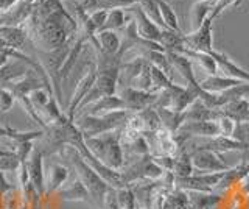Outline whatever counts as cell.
Listing matches in <instances>:
<instances>
[{"mask_svg": "<svg viewBox=\"0 0 249 209\" xmlns=\"http://www.w3.org/2000/svg\"><path fill=\"white\" fill-rule=\"evenodd\" d=\"M59 153H61V156L69 158L70 164L73 166L75 172H76L78 180H80L86 186V189L89 190L93 205H95L97 209H101V206L105 203V197H106L107 190L111 189V186H109L103 178H101L95 170L86 162V159L81 156L80 152H78L75 147L64 145L59 150Z\"/></svg>", "mask_w": 249, "mask_h": 209, "instance_id": "cell-1", "label": "cell"}, {"mask_svg": "<svg viewBox=\"0 0 249 209\" xmlns=\"http://www.w3.org/2000/svg\"><path fill=\"white\" fill-rule=\"evenodd\" d=\"M122 128L95 137H84V144L95 158L114 170H122L124 153L122 147Z\"/></svg>", "mask_w": 249, "mask_h": 209, "instance_id": "cell-2", "label": "cell"}, {"mask_svg": "<svg viewBox=\"0 0 249 209\" xmlns=\"http://www.w3.org/2000/svg\"><path fill=\"white\" fill-rule=\"evenodd\" d=\"M132 113L129 111H115L103 115H90V114H83L78 119L76 127L81 131L83 137H95L105 133H111L122 127L128 122L129 115Z\"/></svg>", "mask_w": 249, "mask_h": 209, "instance_id": "cell-3", "label": "cell"}, {"mask_svg": "<svg viewBox=\"0 0 249 209\" xmlns=\"http://www.w3.org/2000/svg\"><path fill=\"white\" fill-rule=\"evenodd\" d=\"M120 172L124 178V183L129 186L131 183L139 180H160L165 170H162L156 164L151 154H145V156H140V159L136 161L134 164L120 170Z\"/></svg>", "mask_w": 249, "mask_h": 209, "instance_id": "cell-4", "label": "cell"}, {"mask_svg": "<svg viewBox=\"0 0 249 209\" xmlns=\"http://www.w3.org/2000/svg\"><path fill=\"white\" fill-rule=\"evenodd\" d=\"M213 18L209 16L204 24L198 30L190 32L189 35H182V45L185 49H190L195 52H204L210 53L213 50V36H212V24Z\"/></svg>", "mask_w": 249, "mask_h": 209, "instance_id": "cell-5", "label": "cell"}, {"mask_svg": "<svg viewBox=\"0 0 249 209\" xmlns=\"http://www.w3.org/2000/svg\"><path fill=\"white\" fill-rule=\"evenodd\" d=\"M95 78H97V66H95V63H90L89 69L84 72V75L81 76V78L78 80V84L75 86V91H73V95H72V98H70V102L67 105V110L64 113L70 120L75 122L78 108H80L84 97L89 94V91L92 89L93 83H95Z\"/></svg>", "mask_w": 249, "mask_h": 209, "instance_id": "cell-6", "label": "cell"}, {"mask_svg": "<svg viewBox=\"0 0 249 209\" xmlns=\"http://www.w3.org/2000/svg\"><path fill=\"white\" fill-rule=\"evenodd\" d=\"M117 95L124 102L126 111L139 113L145 110V108L154 106L159 92H150V91H142L136 88H120V91H117Z\"/></svg>", "mask_w": 249, "mask_h": 209, "instance_id": "cell-7", "label": "cell"}, {"mask_svg": "<svg viewBox=\"0 0 249 209\" xmlns=\"http://www.w3.org/2000/svg\"><path fill=\"white\" fill-rule=\"evenodd\" d=\"M193 169H196L201 173H212V172H226V170L232 169L228 162H226L220 153L212 150H195L190 153Z\"/></svg>", "mask_w": 249, "mask_h": 209, "instance_id": "cell-8", "label": "cell"}, {"mask_svg": "<svg viewBox=\"0 0 249 209\" xmlns=\"http://www.w3.org/2000/svg\"><path fill=\"white\" fill-rule=\"evenodd\" d=\"M128 11L132 13V19L136 22L137 27V33L142 39L146 41H153V42H159L160 44V38H162V28H159L154 22L146 16L143 10L140 8V5H134L128 8Z\"/></svg>", "mask_w": 249, "mask_h": 209, "instance_id": "cell-9", "label": "cell"}, {"mask_svg": "<svg viewBox=\"0 0 249 209\" xmlns=\"http://www.w3.org/2000/svg\"><path fill=\"white\" fill-rule=\"evenodd\" d=\"M44 152L35 147L33 153L30 154V158L27 161V167H28V176H30V183L31 186L36 189L39 195H44L45 193V176H44Z\"/></svg>", "mask_w": 249, "mask_h": 209, "instance_id": "cell-10", "label": "cell"}, {"mask_svg": "<svg viewBox=\"0 0 249 209\" xmlns=\"http://www.w3.org/2000/svg\"><path fill=\"white\" fill-rule=\"evenodd\" d=\"M175 134H181L182 141L190 137H216V136H220V130H218L215 120L184 122Z\"/></svg>", "mask_w": 249, "mask_h": 209, "instance_id": "cell-11", "label": "cell"}, {"mask_svg": "<svg viewBox=\"0 0 249 209\" xmlns=\"http://www.w3.org/2000/svg\"><path fill=\"white\" fill-rule=\"evenodd\" d=\"M210 55H212V58L215 59L218 71H220L221 75L229 76V78H233V80H240L243 83H249V72L233 63V59H231L224 52L213 49L210 52Z\"/></svg>", "mask_w": 249, "mask_h": 209, "instance_id": "cell-12", "label": "cell"}, {"mask_svg": "<svg viewBox=\"0 0 249 209\" xmlns=\"http://www.w3.org/2000/svg\"><path fill=\"white\" fill-rule=\"evenodd\" d=\"M115 111H126V106H124V102L119 97V95H107L97 100L90 105H88L86 108H83L81 111H78V115L83 114H90V115H103V114H109V113H115Z\"/></svg>", "mask_w": 249, "mask_h": 209, "instance_id": "cell-13", "label": "cell"}, {"mask_svg": "<svg viewBox=\"0 0 249 209\" xmlns=\"http://www.w3.org/2000/svg\"><path fill=\"white\" fill-rule=\"evenodd\" d=\"M92 42V45L95 47L97 52L105 53V55L109 57H115L119 55L120 52V35L117 32H112V30H101V32H97V35L89 41Z\"/></svg>", "mask_w": 249, "mask_h": 209, "instance_id": "cell-14", "label": "cell"}, {"mask_svg": "<svg viewBox=\"0 0 249 209\" xmlns=\"http://www.w3.org/2000/svg\"><path fill=\"white\" fill-rule=\"evenodd\" d=\"M0 39H2L8 47L14 50L22 52L25 44L30 41L28 33L23 25L19 27H11V25H2L0 27Z\"/></svg>", "mask_w": 249, "mask_h": 209, "instance_id": "cell-15", "label": "cell"}, {"mask_svg": "<svg viewBox=\"0 0 249 209\" xmlns=\"http://www.w3.org/2000/svg\"><path fill=\"white\" fill-rule=\"evenodd\" d=\"M215 2L216 0H195V2L190 5L189 20H190L192 32L198 30L202 24H204V20L212 14Z\"/></svg>", "mask_w": 249, "mask_h": 209, "instance_id": "cell-16", "label": "cell"}, {"mask_svg": "<svg viewBox=\"0 0 249 209\" xmlns=\"http://www.w3.org/2000/svg\"><path fill=\"white\" fill-rule=\"evenodd\" d=\"M243 81L240 80H233V78H229V76H224V75H209L207 78L201 80L199 81V86L210 92V94H223V92L229 91L232 88L238 86Z\"/></svg>", "mask_w": 249, "mask_h": 209, "instance_id": "cell-17", "label": "cell"}, {"mask_svg": "<svg viewBox=\"0 0 249 209\" xmlns=\"http://www.w3.org/2000/svg\"><path fill=\"white\" fill-rule=\"evenodd\" d=\"M167 57H168L171 67L182 75V78L185 80V84L196 83V76H195V72H193L192 61L189 58L181 55V53H178V52H173V50H167Z\"/></svg>", "mask_w": 249, "mask_h": 209, "instance_id": "cell-18", "label": "cell"}, {"mask_svg": "<svg viewBox=\"0 0 249 209\" xmlns=\"http://www.w3.org/2000/svg\"><path fill=\"white\" fill-rule=\"evenodd\" d=\"M67 178H69V169L66 166L59 164V162L52 164L49 169V173H47V180H45L47 195H52L53 192H58L61 189V186L67 181Z\"/></svg>", "mask_w": 249, "mask_h": 209, "instance_id": "cell-19", "label": "cell"}, {"mask_svg": "<svg viewBox=\"0 0 249 209\" xmlns=\"http://www.w3.org/2000/svg\"><path fill=\"white\" fill-rule=\"evenodd\" d=\"M58 195H59V198L62 201H84V203L93 205L89 190L86 189V186L80 180H78V178L72 183V186H70V188L59 190ZM93 206H95V205H93Z\"/></svg>", "mask_w": 249, "mask_h": 209, "instance_id": "cell-20", "label": "cell"}, {"mask_svg": "<svg viewBox=\"0 0 249 209\" xmlns=\"http://www.w3.org/2000/svg\"><path fill=\"white\" fill-rule=\"evenodd\" d=\"M218 111L221 114L228 115L235 122H245L246 114L249 111V100L246 98H235L229 100L228 103H224L221 108H218Z\"/></svg>", "mask_w": 249, "mask_h": 209, "instance_id": "cell-21", "label": "cell"}, {"mask_svg": "<svg viewBox=\"0 0 249 209\" xmlns=\"http://www.w3.org/2000/svg\"><path fill=\"white\" fill-rule=\"evenodd\" d=\"M158 3H159L162 20H163V24H165L167 30H171V32L182 35V30H181V25H179V20H178V16L173 10V6H171L167 0H158Z\"/></svg>", "mask_w": 249, "mask_h": 209, "instance_id": "cell-22", "label": "cell"}, {"mask_svg": "<svg viewBox=\"0 0 249 209\" xmlns=\"http://www.w3.org/2000/svg\"><path fill=\"white\" fill-rule=\"evenodd\" d=\"M128 24V19H126V13L124 10H107V18L106 22L101 30H112V32H120V30ZM100 30V32H101Z\"/></svg>", "mask_w": 249, "mask_h": 209, "instance_id": "cell-23", "label": "cell"}, {"mask_svg": "<svg viewBox=\"0 0 249 209\" xmlns=\"http://www.w3.org/2000/svg\"><path fill=\"white\" fill-rule=\"evenodd\" d=\"M193 164H192V156L187 152H182L179 156L175 158V167H173V175L175 178H187L193 175Z\"/></svg>", "mask_w": 249, "mask_h": 209, "instance_id": "cell-24", "label": "cell"}, {"mask_svg": "<svg viewBox=\"0 0 249 209\" xmlns=\"http://www.w3.org/2000/svg\"><path fill=\"white\" fill-rule=\"evenodd\" d=\"M139 5H140V8L143 10V13L154 22L156 25H158L159 28H162V30H167L165 24H163V20H162V16H160L158 0H142Z\"/></svg>", "mask_w": 249, "mask_h": 209, "instance_id": "cell-25", "label": "cell"}, {"mask_svg": "<svg viewBox=\"0 0 249 209\" xmlns=\"http://www.w3.org/2000/svg\"><path fill=\"white\" fill-rule=\"evenodd\" d=\"M216 125H218V130H220V136H224V137H233L235 136V131H237V125L240 122H235L233 119L228 117V115H224L220 113V115L216 117ZM235 139V137H233Z\"/></svg>", "mask_w": 249, "mask_h": 209, "instance_id": "cell-26", "label": "cell"}, {"mask_svg": "<svg viewBox=\"0 0 249 209\" xmlns=\"http://www.w3.org/2000/svg\"><path fill=\"white\" fill-rule=\"evenodd\" d=\"M117 201L120 209H137L136 195L131 188H123L117 190Z\"/></svg>", "mask_w": 249, "mask_h": 209, "instance_id": "cell-27", "label": "cell"}, {"mask_svg": "<svg viewBox=\"0 0 249 209\" xmlns=\"http://www.w3.org/2000/svg\"><path fill=\"white\" fill-rule=\"evenodd\" d=\"M50 98H53V97L49 94V91L47 89H44V88L36 89L30 94V103L33 105V108L39 113V111H44V108L47 106V103L50 102Z\"/></svg>", "mask_w": 249, "mask_h": 209, "instance_id": "cell-28", "label": "cell"}, {"mask_svg": "<svg viewBox=\"0 0 249 209\" xmlns=\"http://www.w3.org/2000/svg\"><path fill=\"white\" fill-rule=\"evenodd\" d=\"M20 166L19 158L16 156V153L6 154V156H0V172H14Z\"/></svg>", "mask_w": 249, "mask_h": 209, "instance_id": "cell-29", "label": "cell"}, {"mask_svg": "<svg viewBox=\"0 0 249 209\" xmlns=\"http://www.w3.org/2000/svg\"><path fill=\"white\" fill-rule=\"evenodd\" d=\"M106 18H107V10H103V8L93 10V11L89 13V19L93 24V27L97 28V32H100V30L103 28L105 22H106Z\"/></svg>", "mask_w": 249, "mask_h": 209, "instance_id": "cell-30", "label": "cell"}, {"mask_svg": "<svg viewBox=\"0 0 249 209\" xmlns=\"http://www.w3.org/2000/svg\"><path fill=\"white\" fill-rule=\"evenodd\" d=\"M13 103L14 95L11 94V91L6 88H0V111L8 113L13 108Z\"/></svg>", "mask_w": 249, "mask_h": 209, "instance_id": "cell-31", "label": "cell"}, {"mask_svg": "<svg viewBox=\"0 0 249 209\" xmlns=\"http://www.w3.org/2000/svg\"><path fill=\"white\" fill-rule=\"evenodd\" d=\"M101 209H120L119 208V201H117V190L115 189H109L106 197H105V203L101 206Z\"/></svg>", "mask_w": 249, "mask_h": 209, "instance_id": "cell-32", "label": "cell"}, {"mask_svg": "<svg viewBox=\"0 0 249 209\" xmlns=\"http://www.w3.org/2000/svg\"><path fill=\"white\" fill-rule=\"evenodd\" d=\"M237 2H238V0H216L215 6H213V11H212L210 16H212L213 19H216L226 8H229V6H232L233 3H237Z\"/></svg>", "mask_w": 249, "mask_h": 209, "instance_id": "cell-33", "label": "cell"}, {"mask_svg": "<svg viewBox=\"0 0 249 209\" xmlns=\"http://www.w3.org/2000/svg\"><path fill=\"white\" fill-rule=\"evenodd\" d=\"M16 189V186L10 184L6 180H5V176H3V172H0V193H5L8 190H13Z\"/></svg>", "mask_w": 249, "mask_h": 209, "instance_id": "cell-34", "label": "cell"}, {"mask_svg": "<svg viewBox=\"0 0 249 209\" xmlns=\"http://www.w3.org/2000/svg\"><path fill=\"white\" fill-rule=\"evenodd\" d=\"M6 61H8V57L5 55L3 52H0V69L6 66Z\"/></svg>", "mask_w": 249, "mask_h": 209, "instance_id": "cell-35", "label": "cell"}, {"mask_svg": "<svg viewBox=\"0 0 249 209\" xmlns=\"http://www.w3.org/2000/svg\"><path fill=\"white\" fill-rule=\"evenodd\" d=\"M245 122H248V123H249V111H248V114H246V119H245Z\"/></svg>", "mask_w": 249, "mask_h": 209, "instance_id": "cell-36", "label": "cell"}]
</instances>
